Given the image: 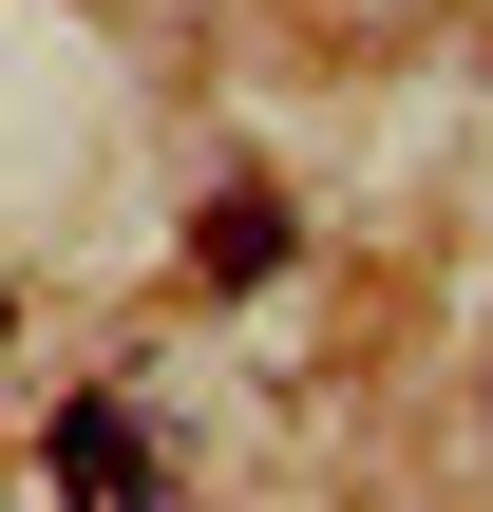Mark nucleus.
Masks as SVG:
<instances>
[{
  "instance_id": "nucleus-1",
  "label": "nucleus",
  "mask_w": 493,
  "mask_h": 512,
  "mask_svg": "<svg viewBox=\"0 0 493 512\" xmlns=\"http://www.w3.org/2000/svg\"><path fill=\"white\" fill-rule=\"evenodd\" d=\"M190 266H209V285H266V266H285V209H266V190H209V247H190Z\"/></svg>"
},
{
  "instance_id": "nucleus-2",
  "label": "nucleus",
  "mask_w": 493,
  "mask_h": 512,
  "mask_svg": "<svg viewBox=\"0 0 493 512\" xmlns=\"http://www.w3.org/2000/svg\"><path fill=\"white\" fill-rule=\"evenodd\" d=\"M57 475H76V494H133V475H152V437H133L114 399H76V418H57Z\"/></svg>"
}]
</instances>
